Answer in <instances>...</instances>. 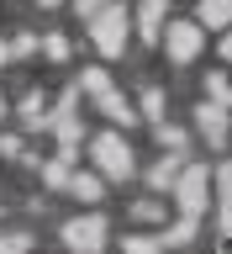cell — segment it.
Returning <instances> with one entry per match:
<instances>
[{
	"label": "cell",
	"instance_id": "7a4b0ae2",
	"mask_svg": "<svg viewBox=\"0 0 232 254\" xmlns=\"http://www.w3.org/2000/svg\"><path fill=\"white\" fill-rule=\"evenodd\" d=\"M90 32H95V48H100L106 59H116L127 48V5H100V11L90 16Z\"/></svg>",
	"mask_w": 232,
	"mask_h": 254
},
{
	"label": "cell",
	"instance_id": "5bb4252c",
	"mask_svg": "<svg viewBox=\"0 0 232 254\" xmlns=\"http://www.w3.org/2000/svg\"><path fill=\"white\" fill-rule=\"evenodd\" d=\"M43 180H47V186H69V159H53V164H43Z\"/></svg>",
	"mask_w": 232,
	"mask_h": 254
},
{
	"label": "cell",
	"instance_id": "44dd1931",
	"mask_svg": "<svg viewBox=\"0 0 232 254\" xmlns=\"http://www.w3.org/2000/svg\"><path fill=\"white\" fill-rule=\"evenodd\" d=\"M148 249H158L153 238H127V254H148Z\"/></svg>",
	"mask_w": 232,
	"mask_h": 254
},
{
	"label": "cell",
	"instance_id": "7c38bea8",
	"mask_svg": "<svg viewBox=\"0 0 232 254\" xmlns=\"http://www.w3.org/2000/svg\"><path fill=\"white\" fill-rule=\"evenodd\" d=\"M106 85H111V79H106V69H85V74H79V85H74V90H90V95H100V90H106Z\"/></svg>",
	"mask_w": 232,
	"mask_h": 254
},
{
	"label": "cell",
	"instance_id": "d4e9b609",
	"mask_svg": "<svg viewBox=\"0 0 232 254\" xmlns=\"http://www.w3.org/2000/svg\"><path fill=\"white\" fill-rule=\"evenodd\" d=\"M0 117H5V95H0Z\"/></svg>",
	"mask_w": 232,
	"mask_h": 254
},
{
	"label": "cell",
	"instance_id": "603a6c76",
	"mask_svg": "<svg viewBox=\"0 0 232 254\" xmlns=\"http://www.w3.org/2000/svg\"><path fill=\"white\" fill-rule=\"evenodd\" d=\"M5 59H11V43H0V64H5Z\"/></svg>",
	"mask_w": 232,
	"mask_h": 254
},
{
	"label": "cell",
	"instance_id": "30bf717a",
	"mask_svg": "<svg viewBox=\"0 0 232 254\" xmlns=\"http://www.w3.org/2000/svg\"><path fill=\"white\" fill-rule=\"evenodd\" d=\"M201 27H227V0H201Z\"/></svg>",
	"mask_w": 232,
	"mask_h": 254
},
{
	"label": "cell",
	"instance_id": "2e32d148",
	"mask_svg": "<svg viewBox=\"0 0 232 254\" xmlns=\"http://www.w3.org/2000/svg\"><path fill=\"white\" fill-rule=\"evenodd\" d=\"M190 233H195V217H185L180 228H169V233H164V244H190Z\"/></svg>",
	"mask_w": 232,
	"mask_h": 254
},
{
	"label": "cell",
	"instance_id": "9a60e30c",
	"mask_svg": "<svg viewBox=\"0 0 232 254\" xmlns=\"http://www.w3.org/2000/svg\"><path fill=\"white\" fill-rule=\"evenodd\" d=\"M142 111H148V117H164V90H158V85H148V95H142Z\"/></svg>",
	"mask_w": 232,
	"mask_h": 254
},
{
	"label": "cell",
	"instance_id": "4fadbf2b",
	"mask_svg": "<svg viewBox=\"0 0 232 254\" xmlns=\"http://www.w3.org/2000/svg\"><path fill=\"white\" fill-rule=\"evenodd\" d=\"M158 143H164V148L174 154V148H185V132H180V127H169L164 117H158Z\"/></svg>",
	"mask_w": 232,
	"mask_h": 254
},
{
	"label": "cell",
	"instance_id": "ac0fdd59",
	"mask_svg": "<svg viewBox=\"0 0 232 254\" xmlns=\"http://www.w3.org/2000/svg\"><path fill=\"white\" fill-rule=\"evenodd\" d=\"M37 48H47V59H69V43H63V37H43Z\"/></svg>",
	"mask_w": 232,
	"mask_h": 254
},
{
	"label": "cell",
	"instance_id": "3957f363",
	"mask_svg": "<svg viewBox=\"0 0 232 254\" xmlns=\"http://www.w3.org/2000/svg\"><path fill=\"white\" fill-rule=\"evenodd\" d=\"M158 43H164L169 64H190L201 53V27H195V21H169V32H164Z\"/></svg>",
	"mask_w": 232,
	"mask_h": 254
},
{
	"label": "cell",
	"instance_id": "52a82bcc",
	"mask_svg": "<svg viewBox=\"0 0 232 254\" xmlns=\"http://www.w3.org/2000/svg\"><path fill=\"white\" fill-rule=\"evenodd\" d=\"M95 101H100V111H106V117H116V122H127V127H132V106H127V95H116V90L106 85Z\"/></svg>",
	"mask_w": 232,
	"mask_h": 254
},
{
	"label": "cell",
	"instance_id": "5b68a950",
	"mask_svg": "<svg viewBox=\"0 0 232 254\" xmlns=\"http://www.w3.org/2000/svg\"><path fill=\"white\" fill-rule=\"evenodd\" d=\"M63 244H69V249L95 254L100 244H106V222H100V212H85V217H74L69 228H63Z\"/></svg>",
	"mask_w": 232,
	"mask_h": 254
},
{
	"label": "cell",
	"instance_id": "d6986e66",
	"mask_svg": "<svg viewBox=\"0 0 232 254\" xmlns=\"http://www.w3.org/2000/svg\"><path fill=\"white\" fill-rule=\"evenodd\" d=\"M100 5H106V0H74V11H79V21H90V16L100 11Z\"/></svg>",
	"mask_w": 232,
	"mask_h": 254
},
{
	"label": "cell",
	"instance_id": "8992f818",
	"mask_svg": "<svg viewBox=\"0 0 232 254\" xmlns=\"http://www.w3.org/2000/svg\"><path fill=\"white\" fill-rule=\"evenodd\" d=\"M195 122H201V132H206V138H211V143H222V138H227V106H222V101H217V106L206 101V106H201V117H195Z\"/></svg>",
	"mask_w": 232,
	"mask_h": 254
},
{
	"label": "cell",
	"instance_id": "277c9868",
	"mask_svg": "<svg viewBox=\"0 0 232 254\" xmlns=\"http://www.w3.org/2000/svg\"><path fill=\"white\" fill-rule=\"evenodd\" d=\"M206 180H211V170H201V164H180V175H174V190H180V206H185V217H201L206 206Z\"/></svg>",
	"mask_w": 232,
	"mask_h": 254
},
{
	"label": "cell",
	"instance_id": "7402d4cb",
	"mask_svg": "<svg viewBox=\"0 0 232 254\" xmlns=\"http://www.w3.org/2000/svg\"><path fill=\"white\" fill-rule=\"evenodd\" d=\"M16 53H37V37H16V43H11V59H16Z\"/></svg>",
	"mask_w": 232,
	"mask_h": 254
},
{
	"label": "cell",
	"instance_id": "cb8c5ba5",
	"mask_svg": "<svg viewBox=\"0 0 232 254\" xmlns=\"http://www.w3.org/2000/svg\"><path fill=\"white\" fill-rule=\"evenodd\" d=\"M37 5H63V0H37Z\"/></svg>",
	"mask_w": 232,
	"mask_h": 254
},
{
	"label": "cell",
	"instance_id": "9c48e42d",
	"mask_svg": "<svg viewBox=\"0 0 232 254\" xmlns=\"http://www.w3.org/2000/svg\"><path fill=\"white\" fill-rule=\"evenodd\" d=\"M174 175H180V159H158L153 175H148V186H153V190H169V186H174Z\"/></svg>",
	"mask_w": 232,
	"mask_h": 254
},
{
	"label": "cell",
	"instance_id": "e0dca14e",
	"mask_svg": "<svg viewBox=\"0 0 232 254\" xmlns=\"http://www.w3.org/2000/svg\"><path fill=\"white\" fill-rule=\"evenodd\" d=\"M206 90H211V101L227 106V74H211V79H206Z\"/></svg>",
	"mask_w": 232,
	"mask_h": 254
},
{
	"label": "cell",
	"instance_id": "ffe728a7",
	"mask_svg": "<svg viewBox=\"0 0 232 254\" xmlns=\"http://www.w3.org/2000/svg\"><path fill=\"white\" fill-rule=\"evenodd\" d=\"M0 249H32V238L27 233H5V238H0Z\"/></svg>",
	"mask_w": 232,
	"mask_h": 254
},
{
	"label": "cell",
	"instance_id": "ba28073f",
	"mask_svg": "<svg viewBox=\"0 0 232 254\" xmlns=\"http://www.w3.org/2000/svg\"><path fill=\"white\" fill-rule=\"evenodd\" d=\"M169 0H142V43H158V21H164Z\"/></svg>",
	"mask_w": 232,
	"mask_h": 254
},
{
	"label": "cell",
	"instance_id": "6da1fadb",
	"mask_svg": "<svg viewBox=\"0 0 232 254\" xmlns=\"http://www.w3.org/2000/svg\"><path fill=\"white\" fill-rule=\"evenodd\" d=\"M90 154H95V164H100L111 180H127V175L138 170V159H132V143H127L122 132H100V138L90 143Z\"/></svg>",
	"mask_w": 232,
	"mask_h": 254
},
{
	"label": "cell",
	"instance_id": "8fae6325",
	"mask_svg": "<svg viewBox=\"0 0 232 254\" xmlns=\"http://www.w3.org/2000/svg\"><path fill=\"white\" fill-rule=\"evenodd\" d=\"M69 186H74L79 201H95V196H100V180H95V175H69Z\"/></svg>",
	"mask_w": 232,
	"mask_h": 254
}]
</instances>
